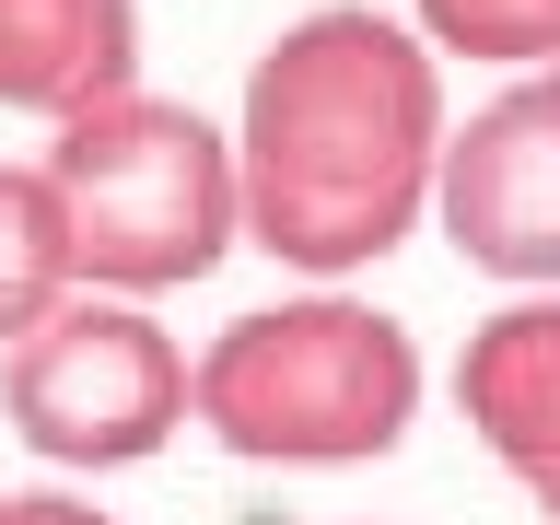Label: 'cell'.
Segmentation results:
<instances>
[{
  "label": "cell",
  "instance_id": "5",
  "mask_svg": "<svg viewBox=\"0 0 560 525\" xmlns=\"http://www.w3.org/2000/svg\"><path fill=\"white\" fill-rule=\"evenodd\" d=\"M432 222L479 280L502 292H560V70H514L502 94L444 129L432 164Z\"/></svg>",
  "mask_w": 560,
  "mask_h": 525
},
{
  "label": "cell",
  "instance_id": "9",
  "mask_svg": "<svg viewBox=\"0 0 560 525\" xmlns=\"http://www.w3.org/2000/svg\"><path fill=\"white\" fill-rule=\"evenodd\" d=\"M409 24L432 59H479V70L560 59V0H409Z\"/></svg>",
  "mask_w": 560,
  "mask_h": 525
},
{
  "label": "cell",
  "instance_id": "7",
  "mask_svg": "<svg viewBox=\"0 0 560 525\" xmlns=\"http://www.w3.org/2000/svg\"><path fill=\"white\" fill-rule=\"evenodd\" d=\"M140 82V0H0V105L82 117Z\"/></svg>",
  "mask_w": 560,
  "mask_h": 525
},
{
  "label": "cell",
  "instance_id": "1",
  "mask_svg": "<svg viewBox=\"0 0 560 525\" xmlns=\"http://www.w3.org/2000/svg\"><path fill=\"white\" fill-rule=\"evenodd\" d=\"M444 129H455L444 59L420 47V24H397L374 0H315L245 70V117H234L245 245H269L304 280H350L397 257L432 222Z\"/></svg>",
  "mask_w": 560,
  "mask_h": 525
},
{
  "label": "cell",
  "instance_id": "2",
  "mask_svg": "<svg viewBox=\"0 0 560 525\" xmlns=\"http://www.w3.org/2000/svg\"><path fill=\"white\" fill-rule=\"evenodd\" d=\"M187 420L245 467H374L420 420V339L339 280L280 292L187 362Z\"/></svg>",
  "mask_w": 560,
  "mask_h": 525
},
{
  "label": "cell",
  "instance_id": "8",
  "mask_svg": "<svg viewBox=\"0 0 560 525\" xmlns=\"http://www.w3.org/2000/svg\"><path fill=\"white\" fill-rule=\"evenodd\" d=\"M59 292H82V280H70L59 187H47V164H0V350L24 339Z\"/></svg>",
  "mask_w": 560,
  "mask_h": 525
},
{
  "label": "cell",
  "instance_id": "4",
  "mask_svg": "<svg viewBox=\"0 0 560 525\" xmlns=\"http://www.w3.org/2000/svg\"><path fill=\"white\" fill-rule=\"evenodd\" d=\"M0 409L47 467H82V479L152 467L187 432V350L129 292H59L0 350Z\"/></svg>",
  "mask_w": 560,
  "mask_h": 525
},
{
  "label": "cell",
  "instance_id": "10",
  "mask_svg": "<svg viewBox=\"0 0 560 525\" xmlns=\"http://www.w3.org/2000/svg\"><path fill=\"white\" fill-rule=\"evenodd\" d=\"M0 525H117L105 502H70V490H0Z\"/></svg>",
  "mask_w": 560,
  "mask_h": 525
},
{
  "label": "cell",
  "instance_id": "11",
  "mask_svg": "<svg viewBox=\"0 0 560 525\" xmlns=\"http://www.w3.org/2000/svg\"><path fill=\"white\" fill-rule=\"evenodd\" d=\"M549 70H560V59H549Z\"/></svg>",
  "mask_w": 560,
  "mask_h": 525
},
{
  "label": "cell",
  "instance_id": "6",
  "mask_svg": "<svg viewBox=\"0 0 560 525\" xmlns=\"http://www.w3.org/2000/svg\"><path fill=\"white\" fill-rule=\"evenodd\" d=\"M455 409L502 455V479L560 525V292H514L455 350Z\"/></svg>",
  "mask_w": 560,
  "mask_h": 525
},
{
  "label": "cell",
  "instance_id": "3",
  "mask_svg": "<svg viewBox=\"0 0 560 525\" xmlns=\"http://www.w3.org/2000/svg\"><path fill=\"white\" fill-rule=\"evenodd\" d=\"M47 187L70 222V280L82 292H129L164 304L187 280H210L245 245V199H234V129H210L175 94H105L82 117H59L47 140Z\"/></svg>",
  "mask_w": 560,
  "mask_h": 525
}]
</instances>
